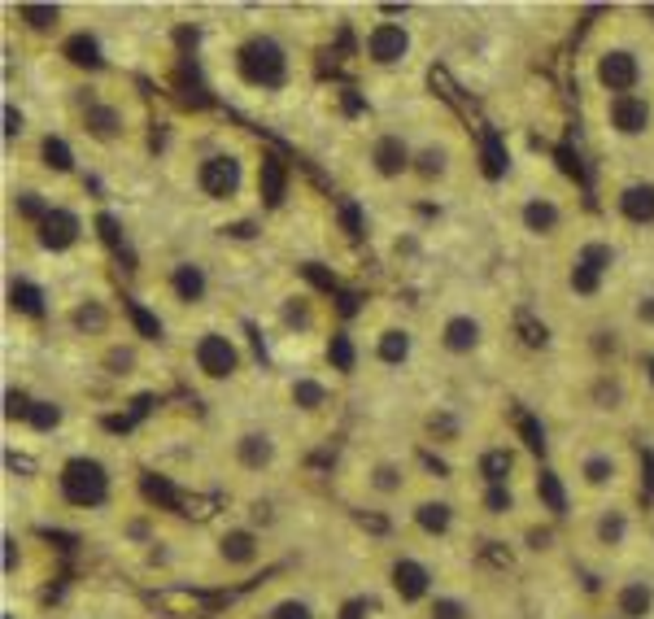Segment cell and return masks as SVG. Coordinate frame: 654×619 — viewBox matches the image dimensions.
I'll list each match as a JSON object with an SVG mask.
<instances>
[{
  "mask_svg": "<svg viewBox=\"0 0 654 619\" xmlns=\"http://www.w3.org/2000/svg\"><path fill=\"white\" fill-rule=\"evenodd\" d=\"M515 327H519V336H524V345H532V349H541L546 341H550V332H546V323L532 314V310H519L515 314Z\"/></svg>",
  "mask_w": 654,
  "mask_h": 619,
  "instance_id": "ac0fdd59",
  "label": "cell"
},
{
  "mask_svg": "<svg viewBox=\"0 0 654 619\" xmlns=\"http://www.w3.org/2000/svg\"><path fill=\"white\" fill-rule=\"evenodd\" d=\"M145 493H149L153 502H162V506H179L175 489H170L166 480H157V475H145Z\"/></svg>",
  "mask_w": 654,
  "mask_h": 619,
  "instance_id": "836d02e7",
  "label": "cell"
},
{
  "mask_svg": "<svg viewBox=\"0 0 654 619\" xmlns=\"http://www.w3.org/2000/svg\"><path fill=\"white\" fill-rule=\"evenodd\" d=\"M88 127H92L97 136H114L118 118H114V109H105V105H92V109H88Z\"/></svg>",
  "mask_w": 654,
  "mask_h": 619,
  "instance_id": "4dcf8cb0",
  "label": "cell"
},
{
  "mask_svg": "<svg viewBox=\"0 0 654 619\" xmlns=\"http://www.w3.org/2000/svg\"><path fill=\"white\" fill-rule=\"evenodd\" d=\"M519 432H524V445H528L532 454L546 450V432H541V423H537L532 414H519Z\"/></svg>",
  "mask_w": 654,
  "mask_h": 619,
  "instance_id": "f1b7e54d",
  "label": "cell"
},
{
  "mask_svg": "<svg viewBox=\"0 0 654 619\" xmlns=\"http://www.w3.org/2000/svg\"><path fill=\"white\" fill-rule=\"evenodd\" d=\"M358 302H362L358 293H341V314H358Z\"/></svg>",
  "mask_w": 654,
  "mask_h": 619,
  "instance_id": "9f6ffc18",
  "label": "cell"
},
{
  "mask_svg": "<svg viewBox=\"0 0 654 619\" xmlns=\"http://www.w3.org/2000/svg\"><path fill=\"white\" fill-rule=\"evenodd\" d=\"M66 57H70L75 66H88V70L101 66V49H97L92 35H70V40H66Z\"/></svg>",
  "mask_w": 654,
  "mask_h": 619,
  "instance_id": "9a60e30c",
  "label": "cell"
},
{
  "mask_svg": "<svg viewBox=\"0 0 654 619\" xmlns=\"http://www.w3.org/2000/svg\"><path fill=\"white\" fill-rule=\"evenodd\" d=\"M480 471H485V480H489V484H502L506 471H510V454H506V450L485 454V458H480Z\"/></svg>",
  "mask_w": 654,
  "mask_h": 619,
  "instance_id": "cb8c5ba5",
  "label": "cell"
},
{
  "mask_svg": "<svg viewBox=\"0 0 654 619\" xmlns=\"http://www.w3.org/2000/svg\"><path fill=\"white\" fill-rule=\"evenodd\" d=\"M485 559L498 563V568H506V563H510V550H502L498 541H485Z\"/></svg>",
  "mask_w": 654,
  "mask_h": 619,
  "instance_id": "7dc6e473",
  "label": "cell"
},
{
  "mask_svg": "<svg viewBox=\"0 0 654 619\" xmlns=\"http://www.w3.org/2000/svg\"><path fill=\"white\" fill-rule=\"evenodd\" d=\"M175 293L184 302H201V293H205L201 266H175Z\"/></svg>",
  "mask_w": 654,
  "mask_h": 619,
  "instance_id": "2e32d148",
  "label": "cell"
},
{
  "mask_svg": "<svg viewBox=\"0 0 654 619\" xmlns=\"http://www.w3.org/2000/svg\"><path fill=\"white\" fill-rule=\"evenodd\" d=\"M18 214H22V218H40V223H44L52 209H44V201H40L35 192H22V197H18Z\"/></svg>",
  "mask_w": 654,
  "mask_h": 619,
  "instance_id": "ab89813d",
  "label": "cell"
},
{
  "mask_svg": "<svg viewBox=\"0 0 654 619\" xmlns=\"http://www.w3.org/2000/svg\"><path fill=\"white\" fill-rule=\"evenodd\" d=\"M327 358L336 362V371H353V345H350V336H332V345H327Z\"/></svg>",
  "mask_w": 654,
  "mask_h": 619,
  "instance_id": "f546056e",
  "label": "cell"
},
{
  "mask_svg": "<svg viewBox=\"0 0 654 619\" xmlns=\"http://www.w3.org/2000/svg\"><path fill=\"white\" fill-rule=\"evenodd\" d=\"M650 13H654V4H650Z\"/></svg>",
  "mask_w": 654,
  "mask_h": 619,
  "instance_id": "be15d7a7",
  "label": "cell"
},
{
  "mask_svg": "<svg viewBox=\"0 0 654 619\" xmlns=\"http://www.w3.org/2000/svg\"><path fill=\"white\" fill-rule=\"evenodd\" d=\"M40 227H44V231H40L44 249H70V245H75V236H79V218H75L70 209H52Z\"/></svg>",
  "mask_w": 654,
  "mask_h": 619,
  "instance_id": "52a82bcc",
  "label": "cell"
},
{
  "mask_svg": "<svg viewBox=\"0 0 654 619\" xmlns=\"http://www.w3.org/2000/svg\"><path fill=\"white\" fill-rule=\"evenodd\" d=\"M257 188H262V201L275 209L284 206V188H288V170L280 157H262V170H257Z\"/></svg>",
  "mask_w": 654,
  "mask_h": 619,
  "instance_id": "ba28073f",
  "label": "cell"
},
{
  "mask_svg": "<svg viewBox=\"0 0 654 619\" xmlns=\"http://www.w3.org/2000/svg\"><path fill=\"white\" fill-rule=\"evenodd\" d=\"M223 554H227L232 563H249L253 559V537L249 532H232V537H223Z\"/></svg>",
  "mask_w": 654,
  "mask_h": 619,
  "instance_id": "603a6c76",
  "label": "cell"
},
{
  "mask_svg": "<svg viewBox=\"0 0 654 619\" xmlns=\"http://www.w3.org/2000/svg\"><path fill=\"white\" fill-rule=\"evenodd\" d=\"M4 136H9V140L22 136V114H18V109H4Z\"/></svg>",
  "mask_w": 654,
  "mask_h": 619,
  "instance_id": "816d5d0a",
  "label": "cell"
},
{
  "mask_svg": "<svg viewBox=\"0 0 654 619\" xmlns=\"http://www.w3.org/2000/svg\"><path fill=\"white\" fill-rule=\"evenodd\" d=\"M22 18H27L31 27H40V31H44V27L57 22V9H52V4H22Z\"/></svg>",
  "mask_w": 654,
  "mask_h": 619,
  "instance_id": "8d00e7d4",
  "label": "cell"
},
{
  "mask_svg": "<svg viewBox=\"0 0 654 619\" xmlns=\"http://www.w3.org/2000/svg\"><path fill=\"white\" fill-rule=\"evenodd\" d=\"M253 231H257L253 223H232V227H227V236H236V240H249Z\"/></svg>",
  "mask_w": 654,
  "mask_h": 619,
  "instance_id": "db71d44e",
  "label": "cell"
},
{
  "mask_svg": "<svg viewBox=\"0 0 654 619\" xmlns=\"http://www.w3.org/2000/svg\"><path fill=\"white\" fill-rule=\"evenodd\" d=\"M366 49H371V57H375V61H384V66H389V61H402L406 49H410V40H406L402 27L384 22V27H375V31H371Z\"/></svg>",
  "mask_w": 654,
  "mask_h": 619,
  "instance_id": "8992f818",
  "label": "cell"
},
{
  "mask_svg": "<svg viewBox=\"0 0 654 619\" xmlns=\"http://www.w3.org/2000/svg\"><path fill=\"white\" fill-rule=\"evenodd\" d=\"M598 79H603L611 92L628 97V88L637 83V61H633V52H606L603 61H598Z\"/></svg>",
  "mask_w": 654,
  "mask_h": 619,
  "instance_id": "5b68a950",
  "label": "cell"
},
{
  "mask_svg": "<svg viewBox=\"0 0 654 619\" xmlns=\"http://www.w3.org/2000/svg\"><path fill=\"white\" fill-rule=\"evenodd\" d=\"M485 502H489V511H493V515H502V511H510V493H506L502 484H493Z\"/></svg>",
  "mask_w": 654,
  "mask_h": 619,
  "instance_id": "f6af8a7d",
  "label": "cell"
},
{
  "mask_svg": "<svg viewBox=\"0 0 654 619\" xmlns=\"http://www.w3.org/2000/svg\"><path fill=\"white\" fill-rule=\"evenodd\" d=\"M371 157H375V170H380V175H402L406 170V145L398 136H384Z\"/></svg>",
  "mask_w": 654,
  "mask_h": 619,
  "instance_id": "8fae6325",
  "label": "cell"
},
{
  "mask_svg": "<svg viewBox=\"0 0 654 619\" xmlns=\"http://www.w3.org/2000/svg\"><path fill=\"white\" fill-rule=\"evenodd\" d=\"M419 523H423L428 532H445V528H450V511L428 502V506H419Z\"/></svg>",
  "mask_w": 654,
  "mask_h": 619,
  "instance_id": "1f68e13d",
  "label": "cell"
},
{
  "mask_svg": "<svg viewBox=\"0 0 654 619\" xmlns=\"http://www.w3.org/2000/svg\"><path fill=\"white\" fill-rule=\"evenodd\" d=\"M362 611H366V602H345L341 619H362Z\"/></svg>",
  "mask_w": 654,
  "mask_h": 619,
  "instance_id": "91938a15",
  "label": "cell"
},
{
  "mask_svg": "<svg viewBox=\"0 0 654 619\" xmlns=\"http://www.w3.org/2000/svg\"><path fill=\"white\" fill-rule=\"evenodd\" d=\"M611 118H615V127H619L624 136H637V131H646V122H650V105L637 101V97H615Z\"/></svg>",
  "mask_w": 654,
  "mask_h": 619,
  "instance_id": "9c48e42d",
  "label": "cell"
},
{
  "mask_svg": "<svg viewBox=\"0 0 654 619\" xmlns=\"http://www.w3.org/2000/svg\"><path fill=\"white\" fill-rule=\"evenodd\" d=\"M406 354H410L406 332H384V336H380V358H384V362H402Z\"/></svg>",
  "mask_w": 654,
  "mask_h": 619,
  "instance_id": "d4e9b609",
  "label": "cell"
},
{
  "mask_svg": "<svg viewBox=\"0 0 654 619\" xmlns=\"http://www.w3.org/2000/svg\"><path fill=\"white\" fill-rule=\"evenodd\" d=\"M580 262H585V266H594V270H603L606 262H611V249H606V245H589V249L580 254Z\"/></svg>",
  "mask_w": 654,
  "mask_h": 619,
  "instance_id": "ee69618b",
  "label": "cell"
},
{
  "mask_svg": "<svg viewBox=\"0 0 654 619\" xmlns=\"http://www.w3.org/2000/svg\"><path fill=\"white\" fill-rule=\"evenodd\" d=\"M44 161H49L52 170H70V166H75V157H70V149H66V140H57V136L44 140Z\"/></svg>",
  "mask_w": 654,
  "mask_h": 619,
  "instance_id": "83f0119b",
  "label": "cell"
},
{
  "mask_svg": "<svg viewBox=\"0 0 654 619\" xmlns=\"http://www.w3.org/2000/svg\"><path fill=\"white\" fill-rule=\"evenodd\" d=\"M619 209H624V218H633V223H650L654 218V188H628L624 197H619Z\"/></svg>",
  "mask_w": 654,
  "mask_h": 619,
  "instance_id": "7c38bea8",
  "label": "cell"
},
{
  "mask_svg": "<svg viewBox=\"0 0 654 619\" xmlns=\"http://www.w3.org/2000/svg\"><path fill=\"white\" fill-rule=\"evenodd\" d=\"M642 318H650L654 323V302H642Z\"/></svg>",
  "mask_w": 654,
  "mask_h": 619,
  "instance_id": "94428289",
  "label": "cell"
},
{
  "mask_svg": "<svg viewBox=\"0 0 654 619\" xmlns=\"http://www.w3.org/2000/svg\"><path fill=\"white\" fill-rule=\"evenodd\" d=\"M441 166H445V157H441V153H423V157H419V170H423V175H437Z\"/></svg>",
  "mask_w": 654,
  "mask_h": 619,
  "instance_id": "f5cc1de1",
  "label": "cell"
},
{
  "mask_svg": "<svg viewBox=\"0 0 654 619\" xmlns=\"http://www.w3.org/2000/svg\"><path fill=\"white\" fill-rule=\"evenodd\" d=\"M197 366H201L205 375H214V380L232 375V371H236V349H232V341H227V336H201V345H197Z\"/></svg>",
  "mask_w": 654,
  "mask_h": 619,
  "instance_id": "3957f363",
  "label": "cell"
},
{
  "mask_svg": "<svg viewBox=\"0 0 654 619\" xmlns=\"http://www.w3.org/2000/svg\"><path fill=\"white\" fill-rule=\"evenodd\" d=\"M97 231H101V240H105V245H109V249H114V254H118V258H127V245H122V231H118V223H114L109 214H101V218H97ZM127 262H131V258H127Z\"/></svg>",
  "mask_w": 654,
  "mask_h": 619,
  "instance_id": "4316f807",
  "label": "cell"
},
{
  "mask_svg": "<svg viewBox=\"0 0 654 619\" xmlns=\"http://www.w3.org/2000/svg\"><path fill=\"white\" fill-rule=\"evenodd\" d=\"M619 532H624V519H606V523H603L606 541H619Z\"/></svg>",
  "mask_w": 654,
  "mask_h": 619,
  "instance_id": "11a10c76",
  "label": "cell"
},
{
  "mask_svg": "<svg viewBox=\"0 0 654 619\" xmlns=\"http://www.w3.org/2000/svg\"><path fill=\"white\" fill-rule=\"evenodd\" d=\"M341 227L350 236H362V209L353 206V201H341Z\"/></svg>",
  "mask_w": 654,
  "mask_h": 619,
  "instance_id": "60d3db41",
  "label": "cell"
},
{
  "mask_svg": "<svg viewBox=\"0 0 654 619\" xmlns=\"http://www.w3.org/2000/svg\"><path fill=\"white\" fill-rule=\"evenodd\" d=\"M646 607H650V589H646V584H628V589L619 593V611L628 619L646 615Z\"/></svg>",
  "mask_w": 654,
  "mask_h": 619,
  "instance_id": "7402d4cb",
  "label": "cell"
},
{
  "mask_svg": "<svg viewBox=\"0 0 654 619\" xmlns=\"http://www.w3.org/2000/svg\"><path fill=\"white\" fill-rule=\"evenodd\" d=\"M537 493H541L546 511H554V515H563V511H567V493H563L558 475H550V471H541V475H537Z\"/></svg>",
  "mask_w": 654,
  "mask_h": 619,
  "instance_id": "d6986e66",
  "label": "cell"
},
{
  "mask_svg": "<svg viewBox=\"0 0 654 619\" xmlns=\"http://www.w3.org/2000/svg\"><path fill=\"white\" fill-rule=\"evenodd\" d=\"M571 288H576V293H585V297H589V293H598V270H594V266H585V262H576V270H571Z\"/></svg>",
  "mask_w": 654,
  "mask_h": 619,
  "instance_id": "d6a6232c",
  "label": "cell"
},
{
  "mask_svg": "<svg viewBox=\"0 0 654 619\" xmlns=\"http://www.w3.org/2000/svg\"><path fill=\"white\" fill-rule=\"evenodd\" d=\"M302 275L310 279V284H314V288H323V293H336V275H332V270H323L319 262H305Z\"/></svg>",
  "mask_w": 654,
  "mask_h": 619,
  "instance_id": "d590c367",
  "label": "cell"
},
{
  "mask_svg": "<svg viewBox=\"0 0 654 619\" xmlns=\"http://www.w3.org/2000/svg\"><path fill=\"white\" fill-rule=\"evenodd\" d=\"M585 475H589L594 484H603L606 475H611V463H606V458H589V466H585Z\"/></svg>",
  "mask_w": 654,
  "mask_h": 619,
  "instance_id": "c3c4849f",
  "label": "cell"
},
{
  "mask_svg": "<svg viewBox=\"0 0 654 619\" xmlns=\"http://www.w3.org/2000/svg\"><path fill=\"white\" fill-rule=\"evenodd\" d=\"M524 223H528V231H554L558 209H554L550 201H528V206H524Z\"/></svg>",
  "mask_w": 654,
  "mask_h": 619,
  "instance_id": "ffe728a7",
  "label": "cell"
},
{
  "mask_svg": "<svg viewBox=\"0 0 654 619\" xmlns=\"http://www.w3.org/2000/svg\"><path fill=\"white\" fill-rule=\"evenodd\" d=\"M275 619H310L302 602H284V607H275Z\"/></svg>",
  "mask_w": 654,
  "mask_h": 619,
  "instance_id": "f907efd6",
  "label": "cell"
},
{
  "mask_svg": "<svg viewBox=\"0 0 654 619\" xmlns=\"http://www.w3.org/2000/svg\"><path fill=\"white\" fill-rule=\"evenodd\" d=\"M480 157H485V175H489V179H502L506 175V149H502V140H498L493 131L480 136Z\"/></svg>",
  "mask_w": 654,
  "mask_h": 619,
  "instance_id": "5bb4252c",
  "label": "cell"
},
{
  "mask_svg": "<svg viewBox=\"0 0 654 619\" xmlns=\"http://www.w3.org/2000/svg\"><path fill=\"white\" fill-rule=\"evenodd\" d=\"M432 88H441V97H445V101H458V88H453V79L441 70V66H432Z\"/></svg>",
  "mask_w": 654,
  "mask_h": 619,
  "instance_id": "7bdbcfd3",
  "label": "cell"
},
{
  "mask_svg": "<svg viewBox=\"0 0 654 619\" xmlns=\"http://www.w3.org/2000/svg\"><path fill=\"white\" fill-rule=\"evenodd\" d=\"M236 184H240V166H236V157H209V161L201 166V188L209 192V197H232Z\"/></svg>",
  "mask_w": 654,
  "mask_h": 619,
  "instance_id": "277c9868",
  "label": "cell"
},
{
  "mask_svg": "<svg viewBox=\"0 0 654 619\" xmlns=\"http://www.w3.org/2000/svg\"><path fill=\"white\" fill-rule=\"evenodd\" d=\"M31 423H35L40 432H49V427H57V423H61V411H57L52 402H35V411H31Z\"/></svg>",
  "mask_w": 654,
  "mask_h": 619,
  "instance_id": "74e56055",
  "label": "cell"
},
{
  "mask_svg": "<svg viewBox=\"0 0 654 619\" xmlns=\"http://www.w3.org/2000/svg\"><path fill=\"white\" fill-rule=\"evenodd\" d=\"M75 323H79V327H92V332H97V327H105V314H101L97 306H83L79 314H75Z\"/></svg>",
  "mask_w": 654,
  "mask_h": 619,
  "instance_id": "bcb514c9",
  "label": "cell"
},
{
  "mask_svg": "<svg viewBox=\"0 0 654 619\" xmlns=\"http://www.w3.org/2000/svg\"><path fill=\"white\" fill-rule=\"evenodd\" d=\"M293 402L305 406V411H314V406H323V388H319L314 380H302V384L293 388Z\"/></svg>",
  "mask_w": 654,
  "mask_h": 619,
  "instance_id": "e575fe53",
  "label": "cell"
},
{
  "mask_svg": "<svg viewBox=\"0 0 654 619\" xmlns=\"http://www.w3.org/2000/svg\"><path fill=\"white\" fill-rule=\"evenodd\" d=\"M393 584H398V593H402L406 602H414V598L428 593V571L419 568V563H410V559H402L393 568Z\"/></svg>",
  "mask_w": 654,
  "mask_h": 619,
  "instance_id": "30bf717a",
  "label": "cell"
},
{
  "mask_svg": "<svg viewBox=\"0 0 654 619\" xmlns=\"http://www.w3.org/2000/svg\"><path fill=\"white\" fill-rule=\"evenodd\" d=\"M240 74L257 88H280L284 83V52L275 40H253L240 49Z\"/></svg>",
  "mask_w": 654,
  "mask_h": 619,
  "instance_id": "6da1fadb",
  "label": "cell"
},
{
  "mask_svg": "<svg viewBox=\"0 0 654 619\" xmlns=\"http://www.w3.org/2000/svg\"><path fill=\"white\" fill-rule=\"evenodd\" d=\"M375 484H380V489H393V484H398V475H393L389 466H380V471H375Z\"/></svg>",
  "mask_w": 654,
  "mask_h": 619,
  "instance_id": "6f0895ef",
  "label": "cell"
},
{
  "mask_svg": "<svg viewBox=\"0 0 654 619\" xmlns=\"http://www.w3.org/2000/svg\"><path fill=\"white\" fill-rule=\"evenodd\" d=\"M476 341H480V327H476L471 318H450V323H445V345H450L453 354H467Z\"/></svg>",
  "mask_w": 654,
  "mask_h": 619,
  "instance_id": "4fadbf2b",
  "label": "cell"
},
{
  "mask_svg": "<svg viewBox=\"0 0 654 619\" xmlns=\"http://www.w3.org/2000/svg\"><path fill=\"white\" fill-rule=\"evenodd\" d=\"M122 310L131 314V323H136V332H140L145 341H162V323H157V314H149L140 302H122Z\"/></svg>",
  "mask_w": 654,
  "mask_h": 619,
  "instance_id": "44dd1931",
  "label": "cell"
},
{
  "mask_svg": "<svg viewBox=\"0 0 654 619\" xmlns=\"http://www.w3.org/2000/svg\"><path fill=\"white\" fill-rule=\"evenodd\" d=\"M642 466H646V493H654V454H642Z\"/></svg>",
  "mask_w": 654,
  "mask_h": 619,
  "instance_id": "680465c9",
  "label": "cell"
},
{
  "mask_svg": "<svg viewBox=\"0 0 654 619\" xmlns=\"http://www.w3.org/2000/svg\"><path fill=\"white\" fill-rule=\"evenodd\" d=\"M432 619H462V607L445 598V602H437V607H432Z\"/></svg>",
  "mask_w": 654,
  "mask_h": 619,
  "instance_id": "681fc988",
  "label": "cell"
},
{
  "mask_svg": "<svg viewBox=\"0 0 654 619\" xmlns=\"http://www.w3.org/2000/svg\"><path fill=\"white\" fill-rule=\"evenodd\" d=\"M61 493L75 502V506H97L105 498V471L101 463H88V458H75L61 471Z\"/></svg>",
  "mask_w": 654,
  "mask_h": 619,
  "instance_id": "7a4b0ae2",
  "label": "cell"
},
{
  "mask_svg": "<svg viewBox=\"0 0 654 619\" xmlns=\"http://www.w3.org/2000/svg\"><path fill=\"white\" fill-rule=\"evenodd\" d=\"M31 411H35V406L27 402V393H18V388L4 393V414H9V419H31Z\"/></svg>",
  "mask_w": 654,
  "mask_h": 619,
  "instance_id": "f35d334b",
  "label": "cell"
},
{
  "mask_svg": "<svg viewBox=\"0 0 654 619\" xmlns=\"http://www.w3.org/2000/svg\"><path fill=\"white\" fill-rule=\"evenodd\" d=\"M240 458H245V466H262V463H266V458H271L266 436H245V441H240Z\"/></svg>",
  "mask_w": 654,
  "mask_h": 619,
  "instance_id": "484cf974",
  "label": "cell"
},
{
  "mask_svg": "<svg viewBox=\"0 0 654 619\" xmlns=\"http://www.w3.org/2000/svg\"><path fill=\"white\" fill-rule=\"evenodd\" d=\"M558 166H563V170H567V175H571V179H585V166H580V157L571 153V149H567V145H563V149H558Z\"/></svg>",
  "mask_w": 654,
  "mask_h": 619,
  "instance_id": "b9f144b4",
  "label": "cell"
},
{
  "mask_svg": "<svg viewBox=\"0 0 654 619\" xmlns=\"http://www.w3.org/2000/svg\"><path fill=\"white\" fill-rule=\"evenodd\" d=\"M9 302H13V310H22V314H31V318H40L44 314V297H40V288L35 284H13L9 288Z\"/></svg>",
  "mask_w": 654,
  "mask_h": 619,
  "instance_id": "e0dca14e",
  "label": "cell"
},
{
  "mask_svg": "<svg viewBox=\"0 0 654 619\" xmlns=\"http://www.w3.org/2000/svg\"><path fill=\"white\" fill-rule=\"evenodd\" d=\"M646 371H650V380H654V358H646Z\"/></svg>",
  "mask_w": 654,
  "mask_h": 619,
  "instance_id": "6125c7cd",
  "label": "cell"
}]
</instances>
